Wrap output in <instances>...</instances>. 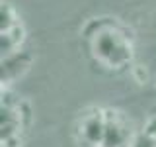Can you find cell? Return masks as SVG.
I'll return each instance as SVG.
<instances>
[{
	"mask_svg": "<svg viewBox=\"0 0 156 147\" xmlns=\"http://www.w3.org/2000/svg\"><path fill=\"white\" fill-rule=\"evenodd\" d=\"M133 139L129 118L119 110H105V134L101 147H131Z\"/></svg>",
	"mask_w": 156,
	"mask_h": 147,
	"instance_id": "obj_2",
	"label": "cell"
},
{
	"mask_svg": "<svg viewBox=\"0 0 156 147\" xmlns=\"http://www.w3.org/2000/svg\"><path fill=\"white\" fill-rule=\"evenodd\" d=\"M88 45L96 63L109 71H121L133 59L131 37L115 22H96L94 32H88Z\"/></svg>",
	"mask_w": 156,
	"mask_h": 147,
	"instance_id": "obj_1",
	"label": "cell"
},
{
	"mask_svg": "<svg viewBox=\"0 0 156 147\" xmlns=\"http://www.w3.org/2000/svg\"><path fill=\"white\" fill-rule=\"evenodd\" d=\"M131 147H156V120L150 122L143 134L135 135Z\"/></svg>",
	"mask_w": 156,
	"mask_h": 147,
	"instance_id": "obj_4",
	"label": "cell"
},
{
	"mask_svg": "<svg viewBox=\"0 0 156 147\" xmlns=\"http://www.w3.org/2000/svg\"><path fill=\"white\" fill-rule=\"evenodd\" d=\"M105 134V110H92L78 122V135L82 147H101Z\"/></svg>",
	"mask_w": 156,
	"mask_h": 147,
	"instance_id": "obj_3",
	"label": "cell"
}]
</instances>
